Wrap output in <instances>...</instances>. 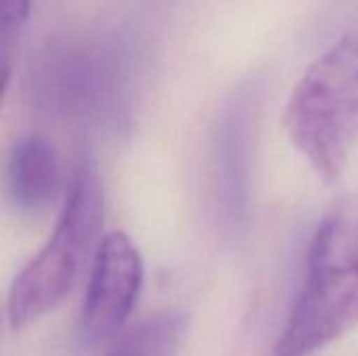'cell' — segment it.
<instances>
[{
    "mask_svg": "<svg viewBox=\"0 0 358 356\" xmlns=\"http://www.w3.org/2000/svg\"><path fill=\"white\" fill-rule=\"evenodd\" d=\"M134 76L136 55L124 34L86 29L46 40L23 84L42 118L120 132L130 122Z\"/></svg>",
    "mask_w": 358,
    "mask_h": 356,
    "instance_id": "obj_1",
    "label": "cell"
},
{
    "mask_svg": "<svg viewBox=\"0 0 358 356\" xmlns=\"http://www.w3.org/2000/svg\"><path fill=\"white\" fill-rule=\"evenodd\" d=\"M283 126L292 145L325 180L342 176L358 141V38L344 36L296 82Z\"/></svg>",
    "mask_w": 358,
    "mask_h": 356,
    "instance_id": "obj_3",
    "label": "cell"
},
{
    "mask_svg": "<svg viewBox=\"0 0 358 356\" xmlns=\"http://www.w3.org/2000/svg\"><path fill=\"white\" fill-rule=\"evenodd\" d=\"M358 325V195L329 206L310 239L302 287L275 356H313Z\"/></svg>",
    "mask_w": 358,
    "mask_h": 356,
    "instance_id": "obj_2",
    "label": "cell"
},
{
    "mask_svg": "<svg viewBox=\"0 0 358 356\" xmlns=\"http://www.w3.org/2000/svg\"><path fill=\"white\" fill-rule=\"evenodd\" d=\"M105 218V191L92 162L78 166L63 212L42 250L15 277L6 317L21 329L52 313L73 290L88 258L96 254Z\"/></svg>",
    "mask_w": 358,
    "mask_h": 356,
    "instance_id": "obj_4",
    "label": "cell"
},
{
    "mask_svg": "<svg viewBox=\"0 0 358 356\" xmlns=\"http://www.w3.org/2000/svg\"><path fill=\"white\" fill-rule=\"evenodd\" d=\"M145 266L138 248L124 231L107 233L92 256L78 336L86 353L113 342L126 327L141 287Z\"/></svg>",
    "mask_w": 358,
    "mask_h": 356,
    "instance_id": "obj_5",
    "label": "cell"
},
{
    "mask_svg": "<svg viewBox=\"0 0 358 356\" xmlns=\"http://www.w3.org/2000/svg\"><path fill=\"white\" fill-rule=\"evenodd\" d=\"M6 195L17 212L36 216L59 195L61 164L55 145L40 136H21L6 162Z\"/></svg>",
    "mask_w": 358,
    "mask_h": 356,
    "instance_id": "obj_7",
    "label": "cell"
},
{
    "mask_svg": "<svg viewBox=\"0 0 358 356\" xmlns=\"http://www.w3.org/2000/svg\"><path fill=\"white\" fill-rule=\"evenodd\" d=\"M254 94L239 90L224 107L214 136V191L220 216L231 227L245 220L250 204V155Z\"/></svg>",
    "mask_w": 358,
    "mask_h": 356,
    "instance_id": "obj_6",
    "label": "cell"
},
{
    "mask_svg": "<svg viewBox=\"0 0 358 356\" xmlns=\"http://www.w3.org/2000/svg\"><path fill=\"white\" fill-rule=\"evenodd\" d=\"M182 336V317L164 311L128 329L107 356H174Z\"/></svg>",
    "mask_w": 358,
    "mask_h": 356,
    "instance_id": "obj_8",
    "label": "cell"
},
{
    "mask_svg": "<svg viewBox=\"0 0 358 356\" xmlns=\"http://www.w3.org/2000/svg\"><path fill=\"white\" fill-rule=\"evenodd\" d=\"M31 0H2V69L4 84L10 80L13 55L17 50L21 31L27 23Z\"/></svg>",
    "mask_w": 358,
    "mask_h": 356,
    "instance_id": "obj_9",
    "label": "cell"
}]
</instances>
